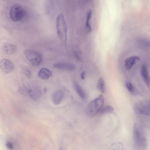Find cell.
<instances>
[{
	"mask_svg": "<svg viewBox=\"0 0 150 150\" xmlns=\"http://www.w3.org/2000/svg\"><path fill=\"white\" fill-rule=\"evenodd\" d=\"M133 136L134 143L136 147L143 149L147 146V142L144 132L139 125L135 124L133 127Z\"/></svg>",
	"mask_w": 150,
	"mask_h": 150,
	"instance_id": "obj_1",
	"label": "cell"
},
{
	"mask_svg": "<svg viewBox=\"0 0 150 150\" xmlns=\"http://www.w3.org/2000/svg\"><path fill=\"white\" fill-rule=\"evenodd\" d=\"M56 28L59 38L66 45L67 40V26L64 15L62 13H59L57 16Z\"/></svg>",
	"mask_w": 150,
	"mask_h": 150,
	"instance_id": "obj_2",
	"label": "cell"
},
{
	"mask_svg": "<svg viewBox=\"0 0 150 150\" xmlns=\"http://www.w3.org/2000/svg\"><path fill=\"white\" fill-rule=\"evenodd\" d=\"M104 102L103 96L101 94L88 105L86 112L89 117H94L102 108Z\"/></svg>",
	"mask_w": 150,
	"mask_h": 150,
	"instance_id": "obj_3",
	"label": "cell"
},
{
	"mask_svg": "<svg viewBox=\"0 0 150 150\" xmlns=\"http://www.w3.org/2000/svg\"><path fill=\"white\" fill-rule=\"evenodd\" d=\"M26 58L35 67L38 66L42 62V55L36 51L31 49H27L24 52Z\"/></svg>",
	"mask_w": 150,
	"mask_h": 150,
	"instance_id": "obj_4",
	"label": "cell"
},
{
	"mask_svg": "<svg viewBox=\"0 0 150 150\" xmlns=\"http://www.w3.org/2000/svg\"><path fill=\"white\" fill-rule=\"evenodd\" d=\"M134 109L138 114L150 115V100H145L137 102L134 105Z\"/></svg>",
	"mask_w": 150,
	"mask_h": 150,
	"instance_id": "obj_5",
	"label": "cell"
},
{
	"mask_svg": "<svg viewBox=\"0 0 150 150\" xmlns=\"http://www.w3.org/2000/svg\"><path fill=\"white\" fill-rule=\"evenodd\" d=\"M25 14V11L20 5L15 4L11 7L10 15L12 21H20L23 18Z\"/></svg>",
	"mask_w": 150,
	"mask_h": 150,
	"instance_id": "obj_6",
	"label": "cell"
},
{
	"mask_svg": "<svg viewBox=\"0 0 150 150\" xmlns=\"http://www.w3.org/2000/svg\"><path fill=\"white\" fill-rule=\"evenodd\" d=\"M23 81V86L19 88L18 89V91L24 95H28L33 100H36L37 98V96L31 88L29 84L24 80Z\"/></svg>",
	"mask_w": 150,
	"mask_h": 150,
	"instance_id": "obj_7",
	"label": "cell"
},
{
	"mask_svg": "<svg viewBox=\"0 0 150 150\" xmlns=\"http://www.w3.org/2000/svg\"><path fill=\"white\" fill-rule=\"evenodd\" d=\"M0 67L3 72L7 74L13 71L15 66L14 64L10 60L6 59H4L0 61Z\"/></svg>",
	"mask_w": 150,
	"mask_h": 150,
	"instance_id": "obj_8",
	"label": "cell"
},
{
	"mask_svg": "<svg viewBox=\"0 0 150 150\" xmlns=\"http://www.w3.org/2000/svg\"><path fill=\"white\" fill-rule=\"evenodd\" d=\"M53 66L56 69L67 71H72L75 69L73 64L69 62H58L54 63Z\"/></svg>",
	"mask_w": 150,
	"mask_h": 150,
	"instance_id": "obj_9",
	"label": "cell"
},
{
	"mask_svg": "<svg viewBox=\"0 0 150 150\" xmlns=\"http://www.w3.org/2000/svg\"><path fill=\"white\" fill-rule=\"evenodd\" d=\"M141 74L144 82L149 89H150V77L146 67L143 65L141 67Z\"/></svg>",
	"mask_w": 150,
	"mask_h": 150,
	"instance_id": "obj_10",
	"label": "cell"
},
{
	"mask_svg": "<svg viewBox=\"0 0 150 150\" xmlns=\"http://www.w3.org/2000/svg\"><path fill=\"white\" fill-rule=\"evenodd\" d=\"M38 74L40 79L43 80H47L52 76V71L49 69L43 67L39 70Z\"/></svg>",
	"mask_w": 150,
	"mask_h": 150,
	"instance_id": "obj_11",
	"label": "cell"
},
{
	"mask_svg": "<svg viewBox=\"0 0 150 150\" xmlns=\"http://www.w3.org/2000/svg\"><path fill=\"white\" fill-rule=\"evenodd\" d=\"M140 60V57L137 56H132L127 58L125 62V66L127 70H130L135 64L137 61Z\"/></svg>",
	"mask_w": 150,
	"mask_h": 150,
	"instance_id": "obj_12",
	"label": "cell"
},
{
	"mask_svg": "<svg viewBox=\"0 0 150 150\" xmlns=\"http://www.w3.org/2000/svg\"><path fill=\"white\" fill-rule=\"evenodd\" d=\"M64 96V92L60 90L54 92L52 95V100L53 103L57 105L59 104L62 100Z\"/></svg>",
	"mask_w": 150,
	"mask_h": 150,
	"instance_id": "obj_13",
	"label": "cell"
},
{
	"mask_svg": "<svg viewBox=\"0 0 150 150\" xmlns=\"http://www.w3.org/2000/svg\"><path fill=\"white\" fill-rule=\"evenodd\" d=\"M138 44L141 47L145 50L150 54V42L145 38H141L137 40Z\"/></svg>",
	"mask_w": 150,
	"mask_h": 150,
	"instance_id": "obj_14",
	"label": "cell"
},
{
	"mask_svg": "<svg viewBox=\"0 0 150 150\" xmlns=\"http://www.w3.org/2000/svg\"><path fill=\"white\" fill-rule=\"evenodd\" d=\"M17 46L13 44L9 43L5 44L3 47L4 52L8 55L14 53L16 50Z\"/></svg>",
	"mask_w": 150,
	"mask_h": 150,
	"instance_id": "obj_15",
	"label": "cell"
},
{
	"mask_svg": "<svg viewBox=\"0 0 150 150\" xmlns=\"http://www.w3.org/2000/svg\"><path fill=\"white\" fill-rule=\"evenodd\" d=\"M74 88L77 94L82 99L84 100L86 98V94L85 91L77 82L73 83Z\"/></svg>",
	"mask_w": 150,
	"mask_h": 150,
	"instance_id": "obj_16",
	"label": "cell"
},
{
	"mask_svg": "<svg viewBox=\"0 0 150 150\" xmlns=\"http://www.w3.org/2000/svg\"><path fill=\"white\" fill-rule=\"evenodd\" d=\"M92 15V11L91 9H89L87 13L86 20V28L88 32L91 31V28L90 23V20Z\"/></svg>",
	"mask_w": 150,
	"mask_h": 150,
	"instance_id": "obj_17",
	"label": "cell"
},
{
	"mask_svg": "<svg viewBox=\"0 0 150 150\" xmlns=\"http://www.w3.org/2000/svg\"><path fill=\"white\" fill-rule=\"evenodd\" d=\"M97 87L101 92L104 93L105 90V86L104 79L102 77H100L98 81Z\"/></svg>",
	"mask_w": 150,
	"mask_h": 150,
	"instance_id": "obj_18",
	"label": "cell"
},
{
	"mask_svg": "<svg viewBox=\"0 0 150 150\" xmlns=\"http://www.w3.org/2000/svg\"><path fill=\"white\" fill-rule=\"evenodd\" d=\"M113 107L110 105H108L103 108H102L98 112L100 115H103L107 113H110L113 112Z\"/></svg>",
	"mask_w": 150,
	"mask_h": 150,
	"instance_id": "obj_19",
	"label": "cell"
},
{
	"mask_svg": "<svg viewBox=\"0 0 150 150\" xmlns=\"http://www.w3.org/2000/svg\"><path fill=\"white\" fill-rule=\"evenodd\" d=\"M126 87L128 91L132 94H136L134 88L132 83L129 81H127L126 83Z\"/></svg>",
	"mask_w": 150,
	"mask_h": 150,
	"instance_id": "obj_20",
	"label": "cell"
},
{
	"mask_svg": "<svg viewBox=\"0 0 150 150\" xmlns=\"http://www.w3.org/2000/svg\"><path fill=\"white\" fill-rule=\"evenodd\" d=\"M21 69L27 78H30L31 77V72L27 67L23 66L21 67Z\"/></svg>",
	"mask_w": 150,
	"mask_h": 150,
	"instance_id": "obj_21",
	"label": "cell"
},
{
	"mask_svg": "<svg viewBox=\"0 0 150 150\" xmlns=\"http://www.w3.org/2000/svg\"><path fill=\"white\" fill-rule=\"evenodd\" d=\"M6 146L8 148L11 149H12L13 148V145L11 142L8 141L6 142Z\"/></svg>",
	"mask_w": 150,
	"mask_h": 150,
	"instance_id": "obj_22",
	"label": "cell"
},
{
	"mask_svg": "<svg viewBox=\"0 0 150 150\" xmlns=\"http://www.w3.org/2000/svg\"><path fill=\"white\" fill-rule=\"evenodd\" d=\"M86 74V72L84 71H83L81 74L80 77L83 80L85 79V78Z\"/></svg>",
	"mask_w": 150,
	"mask_h": 150,
	"instance_id": "obj_23",
	"label": "cell"
},
{
	"mask_svg": "<svg viewBox=\"0 0 150 150\" xmlns=\"http://www.w3.org/2000/svg\"><path fill=\"white\" fill-rule=\"evenodd\" d=\"M75 55H76V56L78 58V59L79 60H80V59H81V54L78 52H76L75 53Z\"/></svg>",
	"mask_w": 150,
	"mask_h": 150,
	"instance_id": "obj_24",
	"label": "cell"
},
{
	"mask_svg": "<svg viewBox=\"0 0 150 150\" xmlns=\"http://www.w3.org/2000/svg\"><path fill=\"white\" fill-rule=\"evenodd\" d=\"M45 93H46L47 91V88H44L43 89Z\"/></svg>",
	"mask_w": 150,
	"mask_h": 150,
	"instance_id": "obj_25",
	"label": "cell"
},
{
	"mask_svg": "<svg viewBox=\"0 0 150 150\" xmlns=\"http://www.w3.org/2000/svg\"></svg>",
	"mask_w": 150,
	"mask_h": 150,
	"instance_id": "obj_26",
	"label": "cell"
}]
</instances>
